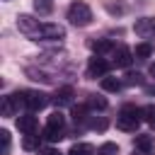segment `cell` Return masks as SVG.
<instances>
[{
	"instance_id": "cell-26",
	"label": "cell",
	"mask_w": 155,
	"mask_h": 155,
	"mask_svg": "<svg viewBox=\"0 0 155 155\" xmlns=\"http://www.w3.org/2000/svg\"><path fill=\"white\" fill-rule=\"evenodd\" d=\"M82 114H85V107H73V119H75V121H82V119H85Z\"/></svg>"
},
{
	"instance_id": "cell-12",
	"label": "cell",
	"mask_w": 155,
	"mask_h": 155,
	"mask_svg": "<svg viewBox=\"0 0 155 155\" xmlns=\"http://www.w3.org/2000/svg\"><path fill=\"white\" fill-rule=\"evenodd\" d=\"M90 48H92V51H97V53H104V51H114L111 41H107V39H102V41H90Z\"/></svg>"
},
{
	"instance_id": "cell-17",
	"label": "cell",
	"mask_w": 155,
	"mask_h": 155,
	"mask_svg": "<svg viewBox=\"0 0 155 155\" xmlns=\"http://www.w3.org/2000/svg\"><path fill=\"white\" fill-rule=\"evenodd\" d=\"M143 121L155 128V104H148V107L143 109Z\"/></svg>"
},
{
	"instance_id": "cell-15",
	"label": "cell",
	"mask_w": 155,
	"mask_h": 155,
	"mask_svg": "<svg viewBox=\"0 0 155 155\" xmlns=\"http://www.w3.org/2000/svg\"><path fill=\"white\" fill-rule=\"evenodd\" d=\"M68 155H92V145H87V143H75Z\"/></svg>"
},
{
	"instance_id": "cell-28",
	"label": "cell",
	"mask_w": 155,
	"mask_h": 155,
	"mask_svg": "<svg viewBox=\"0 0 155 155\" xmlns=\"http://www.w3.org/2000/svg\"><path fill=\"white\" fill-rule=\"evenodd\" d=\"M41 155H61V153L53 150V148H46V150H41Z\"/></svg>"
},
{
	"instance_id": "cell-14",
	"label": "cell",
	"mask_w": 155,
	"mask_h": 155,
	"mask_svg": "<svg viewBox=\"0 0 155 155\" xmlns=\"http://www.w3.org/2000/svg\"><path fill=\"white\" fill-rule=\"evenodd\" d=\"M34 10L39 15H48L53 10V0H34Z\"/></svg>"
},
{
	"instance_id": "cell-10",
	"label": "cell",
	"mask_w": 155,
	"mask_h": 155,
	"mask_svg": "<svg viewBox=\"0 0 155 155\" xmlns=\"http://www.w3.org/2000/svg\"><path fill=\"white\" fill-rule=\"evenodd\" d=\"M136 148L140 150V153H150V150H155V138L153 136H136Z\"/></svg>"
},
{
	"instance_id": "cell-20",
	"label": "cell",
	"mask_w": 155,
	"mask_h": 155,
	"mask_svg": "<svg viewBox=\"0 0 155 155\" xmlns=\"http://www.w3.org/2000/svg\"><path fill=\"white\" fill-rule=\"evenodd\" d=\"M90 107H92V109H107V99L92 94V97H90Z\"/></svg>"
},
{
	"instance_id": "cell-2",
	"label": "cell",
	"mask_w": 155,
	"mask_h": 155,
	"mask_svg": "<svg viewBox=\"0 0 155 155\" xmlns=\"http://www.w3.org/2000/svg\"><path fill=\"white\" fill-rule=\"evenodd\" d=\"M140 119H143V109H138L133 104H126L119 111V116H116V126L121 131H136L138 124H140Z\"/></svg>"
},
{
	"instance_id": "cell-11",
	"label": "cell",
	"mask_w": 155,
	"mask_h": 155,
	"mask_svg": "<svg viewBox=\"0 0 155 155\" xmlns=\"http://www.w3.org/2000/svg\"><path fill=\"white\" fill-rule=\"evenodd\" d=\"M53 102H56L58 107H63V104H70V102H73V90H70V87H61V90L56 92Z\"/></svg>"
},
{
	"instance_id": "cell-16",
	"label": "cell",
	"mask_w": 155,
	"mask_h": 155,
	"mask_svg": "<svg viewBox=\"0 0 155 155\" xmlns=\"http://www.w3.org/2000/svg\"><path fill=\"white\" fill-rule=\"evenodd\" d=\"M15 99H12V94L10 97H2V116H12L15 114Z\"/></svg>"
},
{
	"instance_id": "cell-1",
	"label": "cell",
	"mask_w": 155,
	"mask_h": 155,
	"mask_svg": "<svg viewBox=\"0 0 155 155\" xmlns=\"http://www.w3.org/2000/svg\"><path fill=\"white\" fill-rule=\"evenodd\" d=\"M17 29L24 36L34 39V41H39V39H63L65 36V29L61 24H44L39 19L29 17V15H19L17 17Z\"/></svg>"
},
{
	"instance_id": "cell-5",
	"label": "cell",
	"mask_w": 155,
	"mask_h": 155,
	"mask_svg": "<svg viewBox=\"0 0 155 155\" xmlns=\"http://www.w3.org/2000/svg\"><path fill=\"white\" fill-rule=\"evenodd\" d=\"M46 104H48V99H46L44 92H36V90H27V92H24V107H27V109L39 111V109H44Z\"/></svg>"
},
{
	"instance_id": "cell-4",
	"label": "cell",
	"mask_w": 155,
	"mask_h": 155,
	"mask_svg": "<svg viewBox=\"0 0 155 155\" xmlns=\"http://www.w3.org/2000/svg\"><path fill=\"white\" fill-rule=\"evenodd\" d=\"M63 126H65V116H63L61 111H53V114L48 116V121H46L44 138H46V140H51V143L61 140V138H63Z\"/></svg>"
},
{
	"instance_id": "cell-29",
	"label": "cell",
	"mask_w": 155,
	"mask_h": 155,
	"mask_svg": "<svg viewBox=\"0 0 155 155\" xmlns=\"http://www.w3.org/2000/svg\"><path fill=\"white\" fill-rule=\"evenodd\" d=\"M150 75H153V78H155V63H153V65H150Z\"/></svg>"
},
{
	"instance_id": "cell-19",
	"label": "cell",
	"mask_w": 155,
	"mask_h": 155,
	"mask_svg": "<svg viewBox=\"0 0 155 155\" xmlns=\"http://www.w3.org/2000/svg\"><path fill=\"white\" fill-rule=\"evenodd\" d=\"M24 73H27V75H29L31 80H41V82H48V75H46V73H41V70H34V68H27Z\"/></svg>"
},
{
	"instance_id": "cell-23",
	"label": "cell",
	"mask_w": 155,
	"mask_h": 155,
	"mask_svg": "<svg viewBox=\"0 0 155 155\" xmlns=\"http://www.w3.org/2000/svg\"><path fill=\"white\" fill-rule=\"evenodd\" d=\"M119 148H116V143H104L102 148H99V155H114Z\"/></svg>"
},
{
	"instance_id": "cell-27",
	"label": "cell",
	"mask_w": 155,
	"mask_h": 155,
	"mask_svg": "<svg viewBox=\"0 0 155 155\" xmlns=\"http://www.w3.org/2000/svg\"><path fill=\"white\" fill-rule=\"evenodd\" d=\"M90 126H92V128H97V131H104V128H107V121H104V119H99V121H97V119H92V121H90Z\"/></svg>"
},
{
	"instance_id": "cell-13",
	"label": "cell",
	"mask_w": 155,
	"mask_h": 155,
	"mask_svg": "<svg viewBox=\"0 0 155 155\" xmlns=\"http://www.w3.org/2000/svg\"><path fill=\"white\" fill-rule=\"evenodd\" d=\"M102 90H107V92H119V90H121V82H119L116 78H102Z\"/></svg>"
},
{
	"instance_id": "cell-9",
	"label": "cell",
	"mask_w": 155,
	"mask_h": 155,
	"mask_svg": "<svg viewBox=\"0 0 155 155\" xmlns=\"http://www.w3.org/2000/svg\"><path fill=\"white\" fill-rule=\"evenodd\" d=\"M17 128H19L22 133H27V136H34V133L39 131V121H36V116L24 114V116L17 119Z\"/></svg>"
},
{
	"instance_id": "cell-18",
	"label": "cell",
	"mask_w": 155,
	"mask_h": 155,
	"mask_svg": "<svg viewBox=\"0 0 155 155\" xmlns=\"http://www.w3.org/2000/svg\"><path fill=\"white\" fill-rule=\"evenodd\" d=\"M150 53H153V46H150V44H138V46H136V56H138V58H148Z\"/></svg>"
},
{
	"instance_id": "cell-6",
	"label": "cell",
	"mask_w": 155,
	"mask_h": 155,
	"mask_svg": "<svg viewBox=\"0 0 155 155\" xmlns=\"http://www.w3.org/2000/svg\"><path fill=\"white\" fill-rule=\"evenodd\" d=\"M131 61H133V53H131L128 46H114V51H111V63H114L116 68H128Z\"/></svg>"
},
{
	"instance_id": "cell-8",
	"label": "cell",
	"mask_w": 155,
	"mask_h": 155,
	"mask_svg": "<svg viewBox=\"0 0 155 155\" xmlns=\"http://www.w3.org/2000/svg\"><path fill=\"white\" fill-rule=\"evenodd\" d=\"M107 70H109V63L104 58H99V56L90 58V63H87V78H102V75H107Z\"/></svg>"
},
{
	"instance_id": "cell-21",
	"label": "cell",
	"mask_w": 155,
	"mask_h": 155,
	"mask_svg": "<svg viewBox=\"0 0 155 155\" xmlns=\"http://www.w3.org/2000/svg\"><path fill=\"white\" fill-rule=\"evenodd\" d=\"M0 140H2V155H7V153H10V133H7L5 128L0 131Z\"/></svg>"
},
{
	"instance_id": "cell-24",
	"label": "cell",
	"mask_w": 155,
	"mask_h": 155,
	"mask_svg": "<svg viewBox=\"0 0 155 155\" xmlns=\"http://www.w3.org/2000/svg\"><path fill=\"white\" fill-rule=\"evenodd\" d=\"M104 7H107V10L111 12V15H124V10H126L124 5H114V2H107Z\"/></svg>"
},
{
	"instance_id": "cell-25",
	"label": "cell",
	"mask_w": 155,
	"mask_h": 155,
	"mask_svg": "<svg viewBox=\"0 0 155 155\" xmlns=\"http://www.w3.org/2000/svg\"><path fill=\"white\" fill-rule=\"evenodd\" d=\"M126 82H128V85H140V75H138V73H128V75H126Z\"/></svg>"
},
{
	"instance_id": "cell-22",
	"label": "cell",
	"mask_w": 155,
	"mask_h": 155,
	"mask_svg": "<svg viewBox=\"0 0 155 155\" xmlns=\"http://www.w3.org/2000/svg\"><path fill=\"white\" fill-rule=\"evenodd\" d=\"M22 145H24L27 150H34V148H39V138H36V136H27Z\"/></svg>"
},
{
	"instance_id": "cell-7",
	"label": "cell",
	"mask_w": 155,
	"mask_h": 155,
	"mask_svg": "<svg viewBox=\"0 0 155 155\" xmlns=\"http://www.w3.org/2000/svg\"><path fill=\"white\" fill-rule=\"evenodd\" d=\"M133 31L138 36H143V39H153L155 36V17H140V19H136Z\"/></svg>"
},
{
	"instance_id": "cell-3",
	"label": "cell",
	"mask_w": 155,
	"mask_h": 155,
	"mask_svg": "<svg viewBox=\"0 0 155 155\" xmlns=\"http://www.w3.org/2000/svg\"><path fill=\"white\" fill-rule=\"evenodd\" d=\"M68 19H70V24H75V27H87V24L92 22V10H90V5L82 2V0L70 2V5H68Z\"/></svg>"
}]
</instances>
